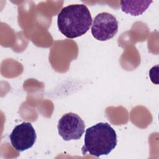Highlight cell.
I'll list each match as a JSON object with an SVG mask.
<instances>
[{"instance_id": "3", "label": "cell", "mask_w": 159, "mask_h": 159, "mask_svg": "<svg viewBox=\"0 0 159 159\" xmlns=\"http://www.w3.org/2000/svg\"><path fill=\"white\" fill-rule=\"evenodd\" d=\"M84 121L76 114L68 112L64 114L58 120V134L65 141L78 140L84 132Z\"/></svg>"}, {"instance_id": "4", "label": "cell", "mask_w": 159, "mask_h": 159, "mask_svg": "<svg viewBox=\"0 0 159 159\" xmlns=\"http://www.w3.org/2000/svg\"><path fill=\"white\" fill-rule=\"evenodd\" d=\"M118 31V22L115 16L108 12H101L94 19L91 34L97 40H108L114 37Z\"/></svg>"}, {"instance_id": "2", "label": "cell", "mask_w": 159, "mask_h": 159, "mask_svg": "<svg viewBox=\"0 0 159 159\" xmlns=\"http://www.w3.org/2000/svg\"><path fill=\"white\" fill-rule=\"evenodd\" d=\"M117 143V134L111 125L99 122L86 130L81 152L96 157L107 155L116 148Z\"/></svg>"}, {"instance_id": "1", "label": "cell", "mask_w": 159, "mask_h": 159, "mask_svg": "<svg viewBox=\"0 0 159 159\" xmlns=\"http://www.w3.org/2000/svg\"><path fill=\"white\" fill-rule=\"evenodd\" d=\"M89 10L84 4H71L63 7L58 14L57 25L66 37L75 39L85 34L92 25Z\"/></svg>"}, {"instance_id": "5", "label": "cell", "mask_w": 159, "mask_h": 159, "mask_svg": "<svg viewBox=\"0 0 159 159\" xmlns=\"http://www.w3.org/2000/svg\"><path fill=\"white\" fill-rule=\"evenodd\" d=\"M9 139L12 147L20 152L30 148L34 145L37 135L32 124L24 122L14 128Z\"/></svg>"}, {"instance_id": "6", "label": "cell", "mask_w": 159, "mask_h": 159, "mask_svg": "<svg viewBox=\"0 0 159 159\" xmlns=\"http://www.w3.org/2000/svg\"><path fill=\"white\" fill-rule=\"evenodd\" d=\"M152 2V1H124L120 2L121 9L123 12L130 14L132 16H137L141 15L149 7Z\"/></svg>"}]
</instances>
